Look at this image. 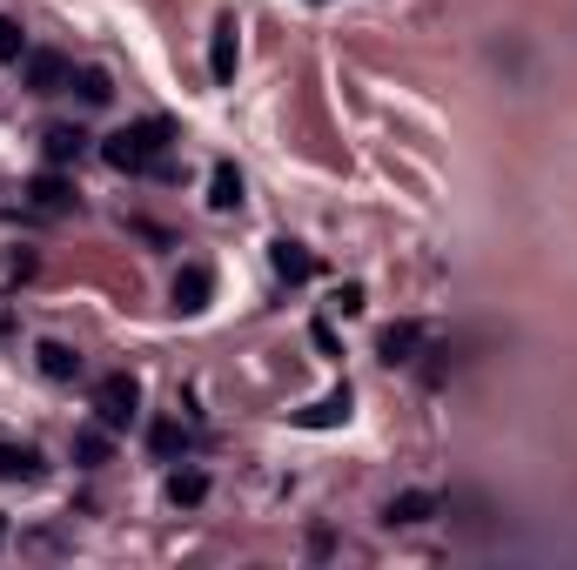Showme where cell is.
<instances>
[{
    "instance_id": "1",
    "label": "cell",
    "mask_w": 577,
    "mask_h": 570,
    "mask_svg": "<svg viewBox=\"0 0 577 570\" xmlns=\"http://www.w3.org/2000/svg\"><path fill=\"white\" fill-rule=\"evenodd\" d=\"M169 141H175V121L148 115V121L115 128V135L101 141V161H108V169H121V175H141V169H154V161L169 154Z\"/></svg>"
},
{
    "instance_id": "2",
    "label": "cell",
    "mask_w": 577,
    "mask_h": 570,
    "mask_svg": "<svg viewBox=\"0 0 577 570\" xmlns=\"http://www.w3.org/2000/svg\"><path fill=\"white\" fill-rule=\"evenodd\" d=\"M95 417H101L108 430H128V423L141 417V383H135L128 369H115V376L95 383Z\"/></svg>"
},
{
    "instance_id": "3",
    "label": "cell",
    "mask_w": 577,
    "mask_h": 570,
    "mask_svg": "<svg viewBox=\"0 0 577 570\" xmlns=\"http://www.w3.org/2000/svg\"><path fill=\"white\" fill-rule=\"evenodd\" d=\"M67 80H74L67 54H54V47H28V88H34V95H61Z\"/></svg>"
},
{
    "instance_id": "4",
    "label": "cell",
    "mask_w": 577,
    "mask_h": 570,
    "mask_svg": "<svg viewBox=\"0 0 577 570\" xmlns=\"http://www.w3.org/2000/svg\"><path fill=\"white\" fill-rule=\"evenodd\" d=\"M209 295H215V276H209L202 262H189V269L175 276V309H182V315H202Z\"/></svg>"
},
{
    "instance_id": "5",
    "label": "cell",
    "mask_w": 577,
    "mask_h": 570,
    "mask_svg": "<svg viewBox=\"0 0 577 570\" xmlns=\"http://www.w3.org/2000/svg\"><path fill=\"white\" fill-rule=\"evenodd\" d=\"M235 61H242V47H235V21H222L215 41H209V74H215V88H228V80H235Z\"/></svg>"
},
{
    "instance_id": "6",
    "label": "cell",
    "mask_w": 577,
    "mask_h": 570,
    "mask_svg": "<svg viewBox=\"0 0 577 570\" xmlns=\"http://www.w3.org/2000/svg\"><path fill=\"white\" fill-rule=\"evenodd\" d=\"M296 423H302V430H336V423H350V389H329L322 402H309Z\"/></svg>"
},
{
    "instance_id": "7",
    "label": "cell",
    "mask_w": 577,
    "mask_h": 570,
    "mask_svg": "<svg viewBox=\"0 0 577 570\" xmlns=\"http://www.w3.org/2000/svg\"><path fill=\"white\" fill-rule=\"evenodd\" d=\"M0 483H41V450L0 443Z\"/></svg>"
},
{
    "instance_id": "8",
    "label": "cell",
    "mask_w": 577,
    "mask_h": 570,
    "mask_svg": "<svg viewBox=\"0 0 577 570\" xmlns=\"http://www.w3.org/2000/svg\"><path fill=\"white\" fill-rule=\"evenodd\" d=\"M430 517H437V497L430 491H403V497L383 504V524H430Z\"/></svg>"
},
{
    "instance_id": "9",
    "label": "cell",
    "mask_w": 577,
    "mask_h": 570,
    "mask_svg": "<svg viewBox=\"0 0 577 570\" xmlns=\"http://www.w3.org/2000/svg\"><path fill=\"white\" fill-rule=\"evenodd\" d=\"M269 262H276V276H282V282H309V276H316L309 249H302V241H289V235H282L276 249H269Z\"/></svg>"
},
{
    "instance_id": "10",
    "label": "cell",
    "mask_w": 577,
    "mask_h": 570,
    "mask_svg": "<svg viewBox=\"0 0 577 570\" xmlns=\"http://www.w3.org/2000/svg\"><path fill=\"white\" fill-rule=\"evenodd\" d=\"M202 497H209V470H195V463H189V470H169V504L195 510Z\"/></svg>"
},
{
    "instance_id": "11",
    "label": "cell",
    "mask_w": 577,
    "mask_h": 570,
    "mask_svg": "<svg viewBox=\"0 0 577 570\" xmlns=\"http://www.w3.org/2000/svg\"><path fill=\"white\" fill-rule=\"evenodd\" d=\"M108 456H115V443H108V423H101V417H95L88 430H74V463L95 470V463H108Z\"/></svg>"
},
{
    "instance_id": "12",
    "label": "cell",
    "mask_w": 577,
    "mask_h": 570,
    "mask_svg": "<svg viewBox=\"0 0 577 570\" xmlns=\"http://www.w3.org/2000/svg\"><path fill=\"white\" fill-rule=\"evenodd\" d=\"M417 349H424V330H417V322H389V330H383V363H409Z\"/></svg>"
},
{
    "instance_id": "13",
    "label": "cell",
    "mask_w": 577,
    "mask_h": 570,
    "mask_svg": "<svg viewBox=\"0 0 577 570\" xmlns=\"http://www.w3.org/2000/svg\"><path fill=\"white\" fill-rule=\"evenodd\" d=\"M67 88L81 95V108H108V101H115V80H108L101 67H81V74L67 80Z\"/></svg>"
},
{
    "instance_id": "14",
    "label": "cell",
    "mask_w": 577,
    "mask_h": 570,
    "mask_svg": "<svg viewBox=\"0 0 577 570\" xmlns=\"http://www.w3.org/2000/svg\"><path fill=\"white\" fill-rule=\"evenodd\" d=\"M41 141H47V161H54V169H67V161L88 154V135H81V128H47Z\"/></svg>"
},
{
    "instance_id": "15",
    "label": "cell",
    "mask_w": 577,
    "mask_h": 570,
    "mask_svg": "<svg viewBox=\"0 0 577 570\" xmlns=\"http://www.w3.org/2000/svg\"><path fill=\"white\" fill-rule=\"evenodd\" d=\"M34 356H41V376H54V383H74V376H81V356H74L67 343H41Z\"/></svg>"
},
{
    "instance_id": "16",
    "label": "cell",
    "mask_w": 577,
    "mask_h": 570,
    "mask_svg": "<svg viewBox=\"0 0 577 570\" xmlns=\"http://www.w3.org/2000/svg\"><path fill=\"white\" fill-rule=\"evenodd\" d=\"M209 208H242V175L228 169V161H215V182H209Z\"/></svg>"
},
{
    "instance_id": "17",
    "label": "cell",
    "mask_w": 577,
    "mask_h": 570,
    "mask_svg": "<svg viewBox=\"0 0 577 570\" xmlns=\"http://www.w3.org/2000/svg\"><path fill=\"white\" fill-rule=\"evenodd\" d=\"M28 195H34V208H47V215H67V208H74V189H67L61 175H41Z\"/></svg>"
},
{
    "instance_id": "18",
    "label": "cell",
    "mask_w": 577,
    "mask_h": 570,
    "mask_svg": "<svg viewBox=\"0 0 577 570\" xmlns=\"http://www.w3.org/2000/svg\"><path fill=\"white\" fill-rule=\"evenodd\" d=\"M0 61H28V41H21L14 21H0Z\"/></svg>"
},
{
    "instance_id": "19",
    "label": "cell",
    "mask_w": 577,
    "mask_h": 570,
    "mask_svg": "<svg viewBox=\"0 0 577 570\" xmlns=\"http://www.w3.org/2000/svg\"><path fill=\"white\" fill-rule=\"evenodd\" d=\"M148 443H154V456H175V450H182V430H175V423H154Z\"/></svg>"
},
{
    "instance_id": "20",
    "label": "cell",
    "mask_w": 577,
    "mask_h": 570,
    "mask_svg": "<svg viewBox=\"0 0 577 570\" xmlns=\"http://www.w3.org/2000/svg\"><path fill=\"white\" fill-rule=\"evenodd\" d=\"M336 309H343V315H363V289H356V282H343V289H336Z\"/></svg>"
},
{
    "instance_id": "21",
    "label": "cell",
    "mask_w": 577,
    "mask_h": 570,
    "mask_svg": "<svg viewBox=\"0 0 577 570\" xmlns=\"http://www.w3.org/2000/svg\"><path fill=\"white\" fill-rule=\"evenodd\" d=\"M8 330H14V322H8V309H0V343H8Z\"/></svg>"
},
{
    "instance_id": "22",
    "label": "cell",
    "mask_w": 577,
    "mask_h": 570,
    "mask_svg": "<svg viewBox=\"0 0 577 570\" xmlns=\"http://www.w3.org/2000/svg\"><path fill=\"white\" fill-rule=\"evenodd\" d=\"M0 544H8V517H0Z\"/></svg>"
}]
</instances>
